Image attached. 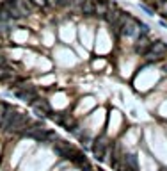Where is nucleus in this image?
<instances>
[{
    "label": "nucleus",
    "mask_w": 167,
    "mask_h": 171,
    "mask_svg": "<svg viewBox=\"0 0 167 171\" xmlns=\"http://www.w3.org/2000/svg\"><path fill=\"white\" fill-rule=\"evenodd\" d=\"M165 54H167V43H163L162 39H156V41L149 43V48H148L144 57H148V59H160Z\"/></svg>",
    "instance_id": "nucleus-1"
},
{
    "label": "nucleus",
    "mask_w": 167,
    "mask_h": 171,
    "mask_svg": "<svg viewBox=\"0 0 167 171\" xmlns=\"http://www.w3.org/2000/svg\"><path fill=\"white\" fill-rule=\"evenodd\" d=\"M92 153H94V157H96L98 160H103L109 155V143H107L105 137L94 139V143H92Z\"/></svg>",
    "instance_id": "nucleus-2"
},
{
    "label": "nucleus",
    "mask_w": 167,
    "mask_h": 171,
    "mask_svg": "<svg viewBox=\"0 0 167 171\" xmlns=\"http://www.w3.org/2000/svg\"><path fill=\"white\" fill-rule=\"evenodd\" d=\"M0 7L2 9H6L7 13H9V16H11V20L13 21H20L23 16L20 14V11H18V7L14 6V0H4L2 4H0Z\"/></svg>",
    "instance_id": "nucleus-3"
},
{
    "label": "nucleus",
    "mask_w": 167,
    "mask_h": 171,
    "mask_svg": "<svg viewBox=\"0 0 167 171\" xmlns=\"http://www.w3.org/2000/svg\"><path fill=\"white\" fill-rule=\"evenodd\" d=\"M32 107H34V111H36V114L41 118V116H50L52 114V107H50V103L46 102V100H36L34 103H32Z\"/></svg>",
    "instance_id": "nucleus-4"
},
{
    "label": "nucleus",
    "mask_w": 167,
    "mask_h": 171,
    "mask_svg": "<svg viewBox=\"0 0 167 171\" xmlns=\"http://www.w3.org/2000/svg\"><path fill=\"white\" fill-rule=\"evenodd\" d=\"M14 6L18 7V11H20V14L23 16V18H27V16H30L32 14V4H30V0H14Z\"/></svg>",
    "instance_id": "nucleus-5"
},
{
    "label": "nucleus",
    "mask_w": 167,
    "mask_h": 171,
    "mask_svg": "<svg viewBox=\"0 0 167 171\" xmlns=\"http://www.w3.org/2000/svg\"><path fill=\"white\" fill-rule=\"evenodd\" d=\"M110 9V4H107L105 0H94V14L96 16H107Z\"/></svg>",
    "instance_id": "nucleus-6"
},
{
    "label": "nucleus",
    "mask_w": 167,
    "mask_h": 171,
    "mask_svg": "<svg viewBox=\"0 0 167 171\" xmlns=\"http://www.w3.org/2000/svg\"><path fill=\"white\" fill-rule=\"evenodd\" d=\"M123 160H125V164H126L128 169L139 171V160H137V155H135V153H126V155L123 157Z\"/></svg>",
    "instance_id": "nucleus-7"
},
{
    "label": "nucleus",
    "mask_w": 167,
    "mask_h": 171,
    "mask_svg": "<svg viewBox=\"0 0 167 171\" xmlns=\"http://www.w3.org/2000/svg\"><path fill=\"white\" fill-rule=\"evenodd\" d=\"M80 11H82L84 16H92L94 14V0H84Z\"/></svg>",
    "instance_id": "nucleus-8"
},
{
    "label": "nucleus",
    "mask_w": 167,
    "mask_h": 171,
    "mask_svg": "<svg viewBox=\"0 0 167 171\" xmlns=\"http://www.w3.org/2000/svg\"><path fill=\"white\" fill-rule=\"evenodd\" d=\"M9 78H13V70L7 68L6 64H2V66H0V82L9 80Z\"/></svg>",
    "instance_id": "nucleus-9"
},
{
    "label": "nucleus",
    "mask_w": 167,
    "mask_h": 171,
    "mask_svg": "<svg viewBox=\"0 0 167 171\" xmlns=\"http://www.w3.org/2000/svg\"><path fill=\"white\" fill-rule=\"evenodd\" d=\"M30 4L36 6V7H39V9H44L46 6H48V4H46V0H30Z\"/></svg>",
    "instance_id": "nucleus-10"
},
{
    "label": "nucleus",
    "mask_w": 167,
    "mask_h": 171,
    "mask_svg": "<svg viewBox=\"0 0 167 171\" xmlns=\"http://www.w3.org/2000/svg\"><path fill=\"white\" fill-rule=\"evenodd\" d=\"M139 7H140L142 11H144L146 14H149V16H155V13H153V9H149L148 6H144V4H139Z\"/></svg>",
    "instance_id": "nucleus-11"
},
{
    "label": "nucleus",
    "mask_w": 167,
    "mask_h": 171,
    "mask_svg": "<svg viewBox=\"0 0 167 171\" xmlns=\"http://www.w3.org/2000/svg\"><path fill=\"white\" fill-rule=\"evenodd\" d=\"M82 4H84V0H71V6H73V7H82Z\"/></svg>",
    "instance_id": "nucleus-12"
},
{
    "label": "nucleus",
    "mask_w": 167,
    "mask_h": 171,
    "mask_svg": "<svg viewBox=\"0 0 167 171\" xmlns=\"http://www.w3.org/2000/svg\"><path fill=\"white\" fill-rule=\"evenodd\" d=\"M57 2H59V7H64V6L71 4V0H57Z\"/></svg>",
    "instance_id": "nucleus-13"
},
{
    "label": "nucleus",
    "mask_w": 167,
    "mask_h": 171,
    "mask_svg": "<svg viewBox=\"0 0 167 171\" xmlns=\"http://www.w3.org/2000/svg\"><path fill=\"white\" fill-rule=\"evenodd\" d=\"M46 4L52 6V7H59V2H57V0H46Z\"/></svg>",
    "instance_id": "nucleus-14"
},
{
    "label": "nucleus",
    "mask_w": 167,
    "mask_h": 171,
    "mask_svg": "<svg viewBox=\"0 0 167 171\" xmlns=\"http://www.w3.org/2000/svg\"><path fill=\"white\" fill-rule=\"evenodd\" d=\"M2 64H6V55L0 54V66H2Z\"/></svg>",
    "instance_id": "nucleus-15"
},
{
    "label": "nucleus",
    "mask_w": 167,
    "mask_h": 171,
    "mask_svg": "<svg viewBox=\"0 0 167 171\" xmlns=\"http://www.w3.org/2000/svg\"><path fill=\"white\" fill-rule=\"evenodd\" d=\"M165 2H167V0H156V4H158V6H163Z\"/></svg>",
    "instance_id": "nucleus-16"
},
{
    "label": "nucleus",
    "mask_w": 167,
    "mask_h": 171,
    "mask_svg": "<svg viewBox=\"0 0 167 171\" xmlns=\"http://www.w3.org/2000/svg\"><path fill=\"white\" fill-rule=\"evenodd\" d=\"M163 71H165V73H167V64H165V66H163Z\"/></svg>",
    "instance_id": "nucleus-17"
},
{
    "label": "nucleus",
    "mask_w": 167,
    "mask_h": 171,
    "mask_svg": "<svg viewBox=\"0 0 167 171\" xmlns=\"http://www.w3.org/2000/svg\"><path fill=\"white\" fill-rule=\"evenodd\" d=\"M98 171H103V169H98Z\"/></svg>",
    "instance_id": "nucleus-18"
}]
</instances>
